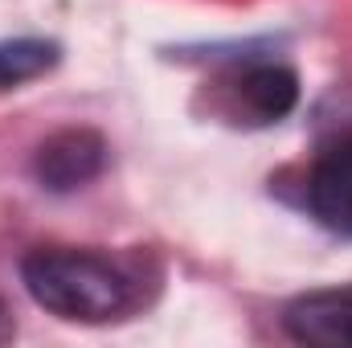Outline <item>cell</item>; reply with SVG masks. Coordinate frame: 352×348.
Listing matches in <instances>:
<instances>
[{"instance_id": "8992f818", "label": "cell", "mask_w": 352, "mask_h": 348, "mask_svg": "<svg viewBox=\"0 0 352 348\" xmlns=\"http://www.w3.org/2000/svg\"><path fill=\"white\" fill-rule=\"evenodd\" d=\"M62 62V45L45 37H16L0 41V90H16Z\"/></svg>"}, {"instance_id": "5b68a950", "label": "cell", "mask_w": 352, "mask_h": 348, "mask_svg": "<svg viewBox=\"0 0 352 348\" xmlns=\"http://www.w3.org/2000/svg\"><path fill=\"white\" fill-rule=\"evenodd\" d=\"M283 328L299 345L320 348H352V287L307 291L287 303Z\"/></svg>"}, {"instance_id": "52a82bcc", "label": "cell", "mask_w": 352, "mask_h": 348, "mask_svg": "<svg viewBox=\"0 0 352 348\" xmlns=\"http://www.w3.org/2000/svg\"><path fill=\"white\" fill-rule=\"evenodd\" d=\"M8 336H12V320H8V312L0 303V340H8Z\"/></svg>"}, {"instance_id": "7a4b0ae2", "label": "cell", "mask_w": 352, "mask_h": 348, "mask_svg": "<svg viewBox=\"0 0 352 348\" xmlns=\"http://www.w3.org/2000/svg\"><path fill=\"white\" fill-rule=\"evenodd\" d=\"M221 87H226V111L234 115V123H250V127H266V123L287 119L299 102L295 70L278 66V62L242 66Z\"/></svg>"}, {"instance_id": "277c9868", "label": "cell", "mask_w": 352, "mask_h": 348, "mask_svg": "<svg viewBox=\"0 0 352 348\" xmlns=\"http://www.w3.org/2000/svg\"><path fill=\"white\" fill-rule=\"evenodd\" d=\"M107 168V140L94 127H62L33 152V176L50 193H74Z\"/></svg>"}, {"instance_id": "6da1fadb", "label": "cell", "mask_w": 352, "mask_h": 348, "mask_svg": "<svg viewBox=\"0 0 352 348\" xmlns=\"http://www.w3.org/2000/svg\"><path fill=\"white\" fill-rule=\"evenodd\" d=\"M21 283L37 307L74 324L119 320L135 303L131 274L94 250L74 246H37L21 259Z\"/></svg>"}, {"instance_id": "3957f363", "label": "cell", "mask_w": 352, "mask_h": 348, "mask_svg": "<svg viewBox=\"0 0 352 348\" xmlns=\"http://www.w3.org/2000/svg\"><path fill=\"white\" fill-rule=\"evenodd\" d=\"M303 201L324 230L352 238V131L320 148L303 180Z\"/></svg>"}]
</instances>
